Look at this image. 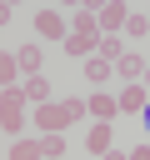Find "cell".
<instances>
[{
    "label": "cell",
    "mask_w": 150,
    "mask_h": 160,
    "mask_svg": "<svg viewBox=\"0 0 150 160\" xmlns=\"http://www.w3.org/2000/svg\"><path fill=\"white\" fill-rule=\"evenodd\" d=\"M60 105H65V120H70V125H75V120H85V115H90V100H85V95H65V100H60Z\"/></svg>",
    "instance_id": "15"
},
{
    "label": "cell",
    "mask_w": 150,
    "mask_h": 160,
    "mask_svg": "<svg viewBox=\"0 0 150 160\" xmlns=\"http://www.w3.org/2000/svg\"><path fill=\"white\" fill-rule=\"evenodd\" d=\"M100 160H130V155H125V150H105Z\"/></svg>",
    "instance_id": "21"
},
{
    "label": "cell",
    "mask_w": 150,
    "mask_h": 160,
    "mask_svg": "<svg viewBox=\"0 0 150 160\" xmlns=\"http://www.w3.org/2000/svg\"><path fill=\"white\" fill-rule=\"evenodd\" d=\"M140 35H150V15L130 10V20H125V40H140Z\"/></svg>",
    "instance_id": "16"
},
{
    "label": "cell",
    "mask_w": 150,
    "mask_h": 160,
    "mask_svg": "<svg viewBox=\"0 0 150 160\" xmlns=\"http://www.w3.org/2000/svg\"><path fill=\"white\" fill-rule=\"evenodd\" d=\"M140 85H145V90H150V70H145V80H140Z\"/></svg>",
    "instance_id": "22"
},
{
    "label": "cell",
    "mask_w": 150,
    "mask_h": 160,
    "mask_svg": "<svg viewBox=\"0 0 150 160\" xmlns=\"http://www.w3.org/2000/svg\"><path fill=\"white\" fill-rule=\"evenodd\" d=\"M35 125H40V135H65V130H70V120H65V105H60V100H50V105H35Z\"/></svg>",
    "instance_id": "1"
},
{
    "label": "cell",
    "mask_w": 150,
    "mask_h": 160,
    "mask_svg": "<svg viewBox=\"0 0 150 160\" xmlns=\"http://www.w3.org/2000/svg\"><path fill=\"white\" fill-rule=\"evenodd\" d=\"M0 125H5L10 135H20V130H25V105H0Z\"/></svg>",
    "instance_id": "13"
},
{
    "label": "cell",
    "mask_w": 150,
    "mask_h": 160,
    "mask_svg": "<svg viewBox=\"0 0 150 160\" xmlns=\"http://www.w3.org/2000/svg\"><path fill=\"white\" fill-rule=\"evenodd\" d=\"M85 100H90V115L105 120V125L120 115V95H110V90H95V95H85Z\"/></svg>",
    "instance_id": "7"
},
{
    "label": "cell",
    "mask_w": 150,
    "mask_h": 160,
    "mask_svg": "<svg viewBox=\"0 0 150 160\" xmlns=\"http://www.w3.org/2000/svg\"><path fill=\"white\" fill-rule=\"evenodd\" d=\"M65 55H75V60H90L95 50H100V35H65V45H60Z\"/></svg>",
    "instance_id": "8"
},
{
    "label": "cell",
    "mask_w": 150,
    "mask_h": 160,
    "mask_svg": "<svg viewBox=\"0 0 150 160\" xmlns=\"http://www.w3.org/2000/svg\"><path fill=\"white\" fill-rule=\"evenodd\" d=\"M125 50H130V45H125V35H100V50H95V55H100V60H110V65H115V60H120V55H125Z\"/></svg>",
    "instance_id": "11"
},
{
    "label": "cell",
    "mask_w": 150,
    "mask_h": 160,
    "mask_svg": "<svg viewBox=\"0 0 150 160\" xmlns=\"http://www.w3.org/2000/svg\"><path fill=\"white\" fill-rule=\"evenodd\" d=\"M145 130H150V105H145Z\"/></svg>",
    "instance_id": "23"
},
{
    "label": "cell",
    "mask_w": 150,
    "mask_h": 160,
    "mask_svg": "<svg viewBox=\"0 0 150 160\" xmlns=\"http://www.w3.org/2000/svg\"><path fill=\"white\" fill-rule=\"evenodd\" d=\"M20 75H25V70H20L15 50H10V55H0V80H5V85H20Z\"/></svg>",
    "instance_id": "17"
},
{
    "label": "cell",
    "mask_w": 150,
    "mask_h": 160,
    "mask_svg": "<svg viewBox=\"0 0 150 160\" xmlns=\"http://www.w3.org/2000/svg\"><path fill=\"white\" fill-rule=\"evenodd\" d=\"M85 150H90V155H105V150H115V125L95 120V125L85 130Z\"/></svg>",
    "instance_id": "5"
},
{
    "label": "cell",
    "mask_w": 150,
    "mask_h": 160,
    "mask_svg": "<svg viewBox=\"0 0 150 160\" xmlns=\"http://www.w3.org/2000/svg\"><path fill=\"white\" fill-rule=\"evenodd\" d=\"M110 75H115V65H110V60H100V55H90V60H85V80H90V85H105Z\"/></svg>",
    "instance_id": "12"
},
{
    "label": "cell",
    "mask_w": 150,
    "mask_h": 160,
    "mask_svg": "<svg viewBox=\"0 0 150 160\" xmlns=\"http://www.w3.org/2000/svg\"><path fill=\"white\" fill-rule=\"evenodd\" d=\"M125 20H130V5H120V0L100 5V35H125Z\"/></svg>",
    "instance_id": "2"
},
{
    "label": "cell",
    "mask_w": 150,
    "mask_h": 160,
    "mask_svg": "<svg viewBox=\"0 0 150 160\" xmlns=\"http://www.w3.org/2000/svg\"><path fill=\"white\" fill-rule=\"evenodd\" d=\"M15 60H20V70H25V75H40L45 50H40V45H20V50H15Z\"/></svg>",
    "instance_id": "10"
},
{
    "label": "cell",
    "mask_w": 150,
    "mask_h": 160,
    "mask_svg": "<svg viewBox=\"0 0 150 160\" xmlns=\"http://www.w3.org/2000/svg\"><path fill=\"white\" fill-rule=\"evenodd\" d=\"M130 160H150V145H145V140H140V145H135V150H130Z\"/></svg>",
    "instance_id": "20"
},
{
    "label": "cell",
    "mask_w": 150,
    "mask_h": 160,
    "mask_svg": "<svg viewBox=\"0 0 150 160\" xmlns=\"http://www.w3.org/2000/svg\"><path fill=\"white\" fill-rule=\"evenodd\" d=\"M40 145H45V160H65V135H40Z\"/></svg>",
    "instance_id": "18"
},
{
    "label": "cell",
    "mask_w": 150,
    "mask_h": 160,
    "mask_svg": "<svg viewBox=\"0 0 150 160\" xmlns=\"http://www.w3.org/2000/svg\"><path fill=\"white\" fill-rule=\"evenodd\" d=\"M20 85H25V100L30 105H50V80L45 75H25Z\"/></svg>",
    "instance_id": "9"
},
{
    "label": "cell",
    "mask_w": 150,
    "mask_h": 160,
    "mask_svg": "<svg viewBox=\"0 0 150 160\" xmlns=\"http://www.w3.org/2000/svg\"><path fill=\"white\" fill-rule=\"evenodd\" d=\"M0 105H25V85H5V95H0Z\"/></svg>",
    "instance_id": "19"
},
{
    "label": "cell",
    "mask_w": 150,
    "mask_h": 160,
    "mask_svg": "<svg viewBox=\"0 0 150 160\" xmlns=\"http://www.w3.org/2000/svg\"><path fill=\"white\" fill-rule=\"evenodd\" d=\"M145 70H150V65H145V55H140V50H125V55L115 60V75H120L125 85H135V80H145Z\"/></svg>",
    "instance_id": "4"
},
{
    "label": "cell",
    "mask_w": 150,
    "mask_h": 160,
    "mask_svg": "<svg viewBox=\"0 0 150 160\" xmlns=\"http://www.w3.org/2000/svg\"><path fill=\"white\" fill-rule=\"evenodd\" d=\"M35 35L65 45V15H60V10H35Z\"/></svg>",
    "instance_id": "3"
},
{
    "label": "cell",
    "mask_w": 150,
    "mask_h": 160,
    "mask_svg": "<svg viewBox=\"0 0 150 160\" xmlns=\"http://www.w3.org/2000/svg\"><path fill=\"white\" fill-rule=\"evenodd\" d=\"M145 105H150V90L135 80V85H120V115H145Z\"/></svg>",
    "instance_id": "6"
},
{
    "label": "cell",
    "mask_w": 150,
    "mask_h": 160,
    "mask_svg": "<svg viewBox=\"0 0 150 160\" xmlns=\"http://www.w3.org/2000/svg\"><path fill=\"white\" fill-rule=\"evenodd\" d=\"M10 160H45V145L40 140H15L10 145Z\"/></svg>",
    "instance_id": "14"
}]
</instances>
